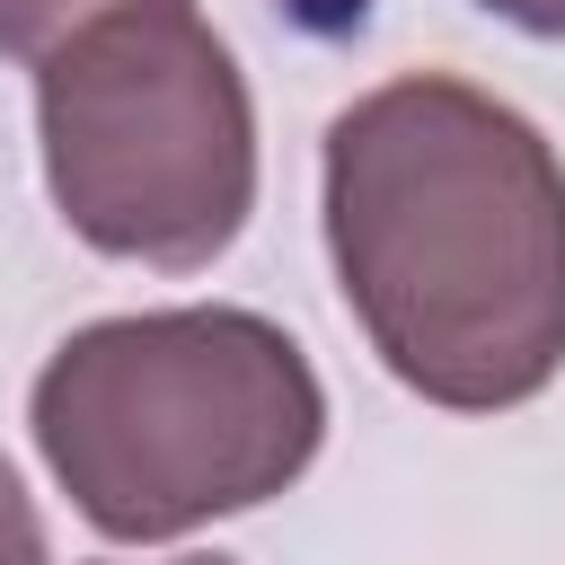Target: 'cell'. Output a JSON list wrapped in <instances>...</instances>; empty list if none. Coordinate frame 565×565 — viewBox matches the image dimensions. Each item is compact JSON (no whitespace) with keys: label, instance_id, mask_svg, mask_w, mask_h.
Returning <instances> with one entry per match:
<instances>
[{"label":"cell","instance_id":"3","mask_svg":"<svg viewBox=\"0 0 565 565\" xmlns=\"http://www.w3.org/2000/svg\"><path fill=\"white\" fill-rule=\"evenodd\" d=\"M35 141L62 230L194 274L256 212V97L194 0H132L35 62Z\"/></svg>","mask_w":565,"mask_h":565},{"label":"cell","instance_id":"5","mask_svg":"<svg viewBox=\"0 0 565 565\" xmlns=\"http://www.w3.org/2000/svg\"><path fill=\"white\" fill-rule=\"evenodd\" d=\"M0 565H53L44 521H35V494L18 486V468H9V459H0Z\"/></svg>","mask_w":565,"mask_h":565},{"label":"cell","instance_id":"4","mask_svg":"<svg viewBox=\"0 0 565 565\" xmlns=\"http://www.w3.org/2000/svg\"><path fill=\"white\" fill-rule=\"evenodd\" d=\"M106 9H132V0H0V53L9 62H44L53 44H71L88 18H106Z\"/></svg>","mask_w":565,"mask_h":565},{"label":"cell","instance_id":"2","mask_svg":"<svg viewBox=\"0 0 565 565\" xmlns=\"http://www.w3.org/2000/svg\"><path fill=\"white\" fill-rule=\"evenodd\" d=\"M26 433L97 539L168 547L300 486L327 441V388L256 309H132L44 353Z\"/></svg>","mask_w":565,"mask_h":565},{"label":"cell","instance_id":"7","mask_svg":"<svg viewBox=\"0 0 565 565\" xmlns=\"http://www.w3.org/2000/svg\"><path fill=\"white\" fill-rule=\"evenodd\" d=\"M177 565H238V556H177Z\"/></svg>","mask_w":565,"mask_h":565},{"label":"cell","instance_id":"6","mask_svg":"<svg viewBox=\"0 0 565 565\" xmlns=\"http://www.w3.org/2000/svg\"><path fill=\"white\" fill-rule=\"evenodd\" d=\"M477 9L521 26V35H539V44H565V0H477Z\"/></svg>","mask_w":565,"mask_h":565},{"label":"cell","instance_id":"1","mask_svg":"<svg viewBox=\"0 0 565 565\" xmlns=\"http://www.w3.org/2000/svg\"><path fill=\"white\" fill-rule=\"evenodd\" d=\"M318 212L362 344L424 406L503 415L565 371V159L494 88H362L327 124Z\"/></svg>","mask_w":565,"mask_h":565}]
</instances>
